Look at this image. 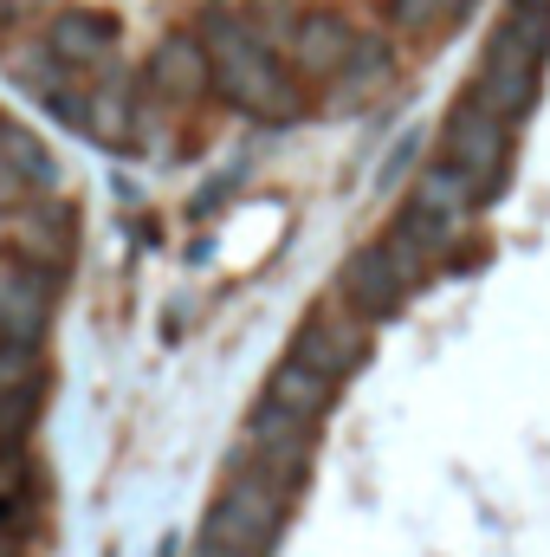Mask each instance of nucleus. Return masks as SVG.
<instances>
[{"mask_svg":"<svg viewBox=\"0 0 550 557\" xmlns=\"http://www.w3.org/2000/svg\"><path fill=\"white\" fill-rule=\"evenodd\" d=\"M208 65H214V91H227L247 117H260V124H298V117H304L298 78L278 65L266 46H253V39L234 26V13H221V20L208 26Z\"/></svg>","mask_w":550,"mask_h":557,"instance_id":"f257e3e1","label":"nucleus"},{"mask_svg":"<svg viewBox=\"0 0 550 557\" xmlns=\"http://www.w3.org/2000/svg\"><path fill=\"white\" fill-rule=\"evenodd\" d=\"M285 506L291 499L278 493L273 480H260L253 467H227V486H221L201 539H214V545H227L240 557H260L278 539V525H285Z\"/></svg>","mask_w":550,"mask_h":557,"instance_id":"f03ea898","label":"nucleus"},{"mask_svg":"<svg viewBox=\"0 0 550 557\" xmlns=\"http://www.w3.org/2000/svg\"><path fill=\"white\" fill-rule=\"evenodd\" d=\"M440 162H453V169L479 188V201H486V195L505 182V169H512V124L492 117L486 104L460 98V104L447 111V124H440Z\"/></svg>","mask_w":550,"mask_h":557,"instance_id":"7ed1b4c3","label":"nucleus"},{"mask_svg":"<svg viewBox=\"0 0 550 557\" xmlns=\"http://www.w3.org/2000/svg\"><path fill=\"white\" fill-rule=\"evenodd\" d=\"M363 350H370V318H363L357 305H343L337 292H324V298L304 311V324H298V337H291L285 357H298V363H311L317 376L343 383V376L363 363Z\"/></svg>","mask_w":550,"mask_h":557,"instance_id":"20e7f679","label":"nucleus"},{"mask_svg":"<svg viewBox=\"0 0 550 557\" xmlns=\"http://www.w3.org/2000/svg\"><path fill=\"white\" fill-rule=\"evenodd\" d=\"M350 52H357L350 20H343V13H330V7H304V13L291 20L285 46H278V65H285L298 85H330V78L343 72V59H350Z\"/></svg>","mask_w":550,"mask_h":557,"instance_id":"39448f33","label":"nucleus"},{"mask_svg":"<svg viewBox=\"0 0 550 557\" xmlns=\"http://www.w3.org/2000/svg\"><path fill=\"white\" fill-rule=\"evenodd\" d=\"M538 72H545V59L538 52H525L518 39H505V33H492L486 39V59H479V78H473V104H486L492 117H525L532 104H538Z\"/></svg>","mask_w":550,"mask_h":557,"instance_id":"423d86ee","label":"nucleus"},{"mask_svg":"<svg viewBox=\"0 0 550 557\" xmlns=\"http://www.w3.org/2000/svg\"><path fill=\"white\" fill-rule=\"evenodd\" d=\"M52 292H59V273L26 267V260H0V337L33 350L52 324Z\"/></svg>","mask_w":550,"mask_h":557,"instance_id":"0eeeda50","label":"nucleus"},{"mask_svg":"<svg viewBox=\"0 0 550 557\" xmlns=\"http://www.w3.org/2000/svg\"><path fill=\"white\" fill-rule=\"evenodd\" d=\"M7 240H13V260L59 273L65 253H72V214H65V201H52L46 188L26 195L20 208H7Z\"/></svg>","mask_w":550,"mask_h":557,"instance_id":"6e6552de","label":"nucleus"},{"mask_svg":"<svg viewBox=\"0 0 550 557\" xmlns=\"http://www.w3.org/2000/svg\"><path fill=\"white\" fill-rule=\"evenodd\" d=\"M447 234H453L447 221H434V214H421V208H402V214L389 221V234L376 240V253H383L389 273L414 292V285H427V278L447 267V260H440V253H447Z\"/></svg>","mask_w":550,"mask_h":557,"instance_id":"1a4fd4ad","label":"nucleus"},{"mask_svg":"<svg viewBox=\"0 0 550 557\" xmlns=\"http://www.w3.org/2000/svg\"><path fill=\"white\" fill-rule=\"evenodd\" d=\"M46 46H52L78 78H98V72L117 59V20L98 13V7H52Z\"/></svg>","mask_w":550,"mask_h":557,"instance_id":"9d476101","label":"nucleus"},{"mask_svg":"<svg viewBox=\"0 0 550 557\" xmlns=\"http://www.w3.org/2000/svg\"><path fill=\"white\" fill-rule=\"evenodd\" d=\"M389 85H396L389 46H376V39H357V52L343 59V72L324 85V117H357V111H370V104H376Z\"/></svg>","mask_w":550,"mask_h":557,"instance_id":"9b49d317","label":"nucleus"},{"mask_svg":"<svg viewBox=\"0 0 550 557\" xmlns=\"http://www.w3.org/2000/svg\"><path fill=\"white\" fill-rule=\"evenodd\" d=\"M330 292H337L343 305H357L370 324H376V318H389V311L409 298V285L389 273V260H383L376 247H357V253L343 260V273H337V285H330Z\"/></svg>","mask_w":550,"mask_h":557,"instance_id":"f8f14e48","label":"nucleus"},{"mask_svg":"<svg viewBox=\"0 0 550 557\" xmlns=\"http://www.w3.org/2000/svg\"><path fill=\"white\" fill-rule=\"evenodd\" d=\"M149 78L168 104H195L214 91V65H208V46L201 39H162L155 59H149Z\"/></svg>","mask_w":550,"mask_h":557,"instance_id":"ddd939ff","label":"nucleus"},{"mask_svg":"<svg viewBox=\"0 0 550 557\" xmlns=\"http://www.w3.org/2000/svg\"><path fill=\"white\" fill-rule=\"evenodd\" d=\"M409 208H421V214H434V221H447V227H460L473 208H479V188L453 169V162H427L421 175H414V195H409Z\"/></svg>","mask_w":550,"mask_h":557,"instance_id":"4468645a","label":"nucleus"},{"mask_svg":"<svg viewBox=\"0 0 550 557\" xmlns=\"http://www.w3.org/2000/svg\"><path fill=\"white\" fill-rule=\"evenodd\" d=\"M330 396H337V383L330 376H317L311 363H298V357H278V370L266 376V403H278V409H291V416L317 421L324 409H330Z\"/></svg>","mask_w":550,"mask_h":557,"instance_id":"2eb2a0df","label":"nucleus"},{"mask_svg":"<svg viewBox=\"0 0 550 557\" xmlns=\"http://www.w3.org/2000/svg\"><path fill=\"white\" fill-rule=\"evenodd\" d=\"M466 13V0H389V26L409 39V46H427V39H440L453 20Z\"/></svg>","mask_w":550,"mask_h":557,"instance_id":"dca6fc26","label":"nucleus"},{"mask_svg":"<svg viewBox=\"0 0 550 557\" xmlns=\"http://www.w3.org/2000/svg\"><path fill=\"white\" fill-rule=\"evenodd\" d=\"M78 131L98 137V143H111V149H124V143L137 137L130 98H117V91H85V104H78Z\"/></svg>","mask_w":550,"mask_h":557,"instance_id":"f3484780","label":"nucleus"},{"mask_svg":"<svg viewBox=\"0 0 550 557\" xmlns=\"http://www.w3.org/2000/svg\"><path fill=\"white\" fill-rule=\"evenodd\" d=\"M499 33H505V39H518L525 52L550 59V7H538V0H512V7H505V20H499Z\"/></svg>","mask_w":550,"mask_h":557,"instance_id":"a211bd4d","label":"nucleus"},{"mask_svg":"<svg viewBox=\"0 0 550 557\" xmlns=\"http://www.w3.org/2000/svg\"><path fill=\"white\" fill-rule=\"evenodd\" d=\"M26 389H33V350L0 337V403L7 396H26Z\"/></svg>","mask_w":550,"mask_h":557,"instance_id":"6ab92c4d","label":"nucleus"},{"mask_svg":"<svg viewBox=\"0 0 550 557\" xmlns=\"http://www.w3.org/2000/svg\"><path fill=\"white\" fill-rule=\"evenodd\" d=\"M59 0H0V26H26L33 13H52Z\"/></svg>","mask_w":550,"mask_h":557,"instance_id":"aec40b11","label":"nucleus"},{"mask_svg":"<svg viewBox=\"0 0 550 557\" xmlns=\"http://www.w3.org/2000/svg\"><path fill=\"white\" fill-rule=\"evenodd\" d=\"M188 557H240V552H227V545H214V539H201V545H195Z\"/></svg>","mask_w":550,"mask_h":557,"instance_id":"412c9836","label":"nucleus"}]
</instances>
